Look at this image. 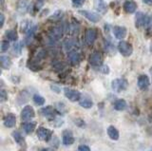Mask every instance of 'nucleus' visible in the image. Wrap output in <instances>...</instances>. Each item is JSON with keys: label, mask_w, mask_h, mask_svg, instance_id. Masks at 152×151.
Returning a JSON list of instances; mask_svg holds the SVG:
<instances>
[{"label": "nucleus", "mask_w": 152, "mask_h": 151, "mask_svg": "<svg viewBox=\"0 0 152 151\" xmlns=\"http://www.w3.org/2000/svg\"><path fill=\"white\" fill-rule=\"evenodd\" d=\"M138 88H139L141 90H146L147 88H149L150 86V80L148 78L146 74H142L138 78Z\"/></svg>", "instance_id": "obj_11"}, {"label": "nucleus", "mask_w": 152, "mask_h": 151, "mask_svg": "<svg viewBox=\"0 0 152 151\" xmlns=\"http://www.w3.org/2000/svg\"><path fill=\"white\" fill-rule=\"evenodd\" d=\"M10 49V42L7 40H3L1 42V51L2 53H5Z\"/></svg>", "instance_id": "obj_34"}, {"label": "nucleus", "mask_w": 152, "mask_h": 151, "mask_svg": "<svg viewBox=\"0 0 152 151\" xmlns=\"http://www.w3.org/2000/svg\"><path fill=\"white\" fill-rule=\"evenodd\" d=\"M64 68H65V64L63 62H60V61L53 64V69H54V70H56V71L64 69Z\"/></svg>", "instance_id": "obj_33"}, {"label": "nucleus", "mask_w": 152, "mask_h": 151, "mask_svg": "<svg viewBox=\"0 0 152 151\" xmlns=\"http://www.w3.org/2000/svg\"><path fill=\"white\" fill-rule=\"evenodd\" d=\"M150 151H152V148H151V149H150Z\"/></svg>", "instance_id": "obj_48"}, {"label": "nucleus", "mask_w": 152, "mask_h": 151, "mask_svg": "<svg viewBox=\"0 0 152 151\" xmlns=\"http://www.w3.org/2000/svg\"><path fill=\"white\" fill-rule=\"evenodd\" d=\"M50 88H51V90H53L55 93H60L61 91V88L58 86H56V85H51Z\"/></svg>", "instance_id": "obj_38"}, {"label": "nucleus", "mask_w": 152, "mask_h": 151, "mask_svg": "<svg viewBox=\"0 0 152 151\" xmlns=\"http://www.w3.org/2000/svg\"><path fill=\"white\" fill-rule=\"evenodd\" d=\"M118 50L123 56L128 57L133 53V48L130 43H128L126 41H120L118 44Z\"/></svg>", "instance_id": "obj_4"}, {"label": "nucleus", "mask_w": 152, "mask_h": 151, "mask_svg": "<svg viewBox=\"0 0 152 151\" xmlns=\"http://www.w3.org/2000/svg\"><path fill=\"white\" fill-rule=\"evenodd\" d=\"M28 6H30V2L28 0H17L16 11L21 15H24L26 12H28Z\"/></svg>", "instance_id": "obj_16"}, {"label": "nucleus", "mask_w": 152, "mask_h": 151, "mask_svg": "<svg viewBox=\"0 0 152 151\" xmlns=\"http://www.w3.org/2000/svg\"><path fill=\"white\" fill-rule=\"evenodd\" d=\"M35 117V112L33 107L31 106H26L21 111V119L24 122H30Z\"/></svg>", "instance_id": "obj_8"}, {"label": "nucleus", "mask_w": 152, "mask_h": 151, "mask_svg": "<svg viewBox=\"0 0 152 151\" xmlns=\"http://www.w3.org/2000/svg\"><path fill=\"white\" fill-rule=\"evenodd\" d=\"M88 63L93 67H100L103 64V56L99 51H94L88 57Z\"/></svg>", "instance_id": "obj_9"}, {"label": "nucleus", "mask_w": 152, "mask_h": 151, "mask_svg": "<svg viewBox=\"0 0 152 151\" xmlns=\"http://www.w3.org/2000/svg\"><path fill=\"white\" fill-rule=\"evenodd\" d=\"M68 57L70 64L72 66H77L81 61V54L75 50L68 53Z\"/></svg>", "instance_id": "obj_18"}, {"label": "nucleus", "mask_w": 152, "mask_h": 151, "mask_svg": "<svg viewBox=\"0 0 152 151\" xmlns=\"http://www.w3.org/2000/svg\"><path fill=\"white\" fill-rule=\"evenodd\" d=\"M79 13L81 15H83L84 17H86L88 21L92 22V23H97L100 20L102 19V16L100 13L95 12H90V11H87V10H81L79 11Z\"/></svg>", "instance_id": "obj_5"}, {"label": "nucleus", "mask_w": 152, "mask_h": 151, "mask_svg": "<svg viewBox=\"0 0 152 151\" xmlns=\"http://www.w3.org/2000/svg\"><path fill=\"white\" fill-rule=\"evenodd\" d=\"M42 1H44V2H45V1H46V0H42Z\"/></svg>", "instance_id": "obj_46"}, {"label": "nucleus", "mask_w": 152, "mask_h": 151, "mask_svg": "<svg viewBox=\"0 0 152 151\" xmlns=\"http://www.w3.org/2000/svg\"><path fill=\"white\" fill-rule=\"evenodd\" d=\"M101 71L103 73H107V74L109 72V69H108L107 66H103V67L101 68Z\"/></svg>", "instance_id": "obj_39"}, {"label": "nucleus", "mask_w": 152, "mask_h": 151, "mask_svg": "<svg viewBox=\"0 0 152 151\" xmlns=\"http://www.w3.org/2000/svg\"><path fill=\"white\" fill-rule=\"evenodd\" d=\"M16 125V117L13 113H9L4 117V125L8 128H12Z\"/></svg>", "instance_id": "obj_15"}, {"label": "nucleus", "mask_w": 152, "mask_h": 151, "mask_svg": "<svg viewBox=\"0 0 152 151\" xmlns=\"http://www.w3.org/2000/svg\"><path fill=\"white\" fill-rule=\"evenodd\" d=\"M36 30H37V26H33L31 30L28 31V32L26 34V36H25V39H24V43H25L26 45L31 44V42L32 41L33 37H34V35H35Z\"/></svg>", "instance_id": "obj_20"}, {"label": "nucleus", "mask_w": 152, "mask_h": 151, "mask_svg": "<svg viewBox=\"0 0 152 151\" xmlns=\"http://www.w3.org/2000/svg\"><path fill=\"white\" fill-rule=\"evenodd\" d=\"M79 105H80V107H82L84 108H87V109H88V108L92 107L93 102L90 100V99H84V100H82L79 103Z\"/></svg>", "instance_id": "obj_29"}, {"label": "nucleus", "mask_w": 152, "mask_h": 151, "mask_svg": "<svg viewBox=\"0 0 152 151\" xmlns=\"http://www.w3.org/2000/svg\"><path fill=\"white\" fill-rule=\"evenodd\" d=\"M74 141H75V139H74V137L70 131L66 130L63 133V144L65 145L72 144H74Z\"/></svg>", "instance_id": "obj_21"}, {"label": "nucleus", "mask_w": 152, "mask_h": 151, "mask_svg": "<svg viewBox=\"0 0 152 151\" xmlns=\"http://www.w3.org/2000/svg\"><path fill=\"white\" fill-rule=\"evenodd\" d=\"M0 99H1V102H5L8 100V94L5 89H1V92H0Z\"/></svg>", "instance_id": "obj_36"}, {"label": "nucleus", "mask_w": 152, "mask_h": 151, "mask_svg": "<svg viewBox=\"0 0 152 151\" xmlns=\"http://www.w3.org/2000/svg\"><path fill=\"white\" fill-rule=\"evenodd\" d=\"M152 25V16L147 15V13H144L142 12H139L136 13L135 15V27L138 29H148V28Z\"/></svg>", "instance_id": "obj_1"}, {"label": "nucleus", "mask_w": 152, "mask_h": 151, "mask_svg": "<svg viewBox=\"0 0 152 151\" xmlns=\"http://www.w3.org/2000/svg\"><path fill=\"white\" fill-rule=\"evenodd\" d=\"M123 8L126 13H134L137 9V4L136 2L132 1V0H126L124 3Z\"/></svg>", "instance_id": "obj_19"}, {"label": "nucleus", "mask_w": 152, "mask_h": 151, "mask_svg": "<svg viewBox=\"0 0 152 151\" xmlns=\"http://www.w3.org/2000/svg\"><path fill=\"white\" fill-rule=\"evenodd\" d=\"M113 34L114 36L116 37L117 39H124L127 34V30L126 27H123V26H114L113 29Z\"/></svg>", "instance_id": "obj_14"}, {"label": "nucleus", "mask_w": 152, "mask_h": 151, "mask_svg": "<svg viewBox=\"0 0 152 151\" xmlns=\"http://www.w3.org/2000/svg\"><path fill=\"white\" fill-rule=\"evenodd\" d=\"M32 21L28 20V19H25L21 21L20 23V31L23 32V34H27L28 30H31L32 28Z\"/></svg>", "instance_id": "obj_23"}, {"label": "nucleus", "mask_w": 152, "mask_h": 151, "mask_svg": "<svg viewBox=\"0 0 152 151\" xmlns=\"http://www.w3.org/2000/svg\"><path fill=\"white\" fill-rule=\"evenodd\" d=\"M114 108L118 111H123L126 108V102L124 99H118V100L114 103Z\"/></svg>", "instance_id": "obj_26"}, {"label": "nucleus", "mask_w": 152, "mask_h": 151, "mask_svg": "<svg viewBox=\"0 0 152 151\" xmlns=\"http://www.w3.org/2000/svg\"><path fill=\"white\" fill-rule=\"evenodd\" d=\"M41 151H55V150L52 149V148H44V149H42Z\"/></svg>", "instance_id": "obj_42"}, {"label": "nucleus", "mask_w": 152, "mask_h": 151, "mask_svg": "<svg viewBox=\"0 0 152 151\" xmlns=\"http://www.w3.org/2000/svg\"><path fill=\"white\" fill-rule=\"evenodd\" d=\"M93 6L96 12L100 13V15H104L107 12V5L104 2V0H94Z\"/></svg>", "instance_id": "obj_12"}, {"label": "nucleus", "mask_w": 152, "mask_h": 151, "mask_svg": "<svg viewBox=\"0 0 152 151\" xmlns=\"http://www.w3.org/2000/svg\"><path fill=\"white\" fill-rule=\"evenodd\" d=\"M40 114L44 117H47L48 119H50V121H52L55 118V109L52 107L50 106H48V107H42L40 109Z\"/></svg>", "instance_id": "obj_13"}, {"label": "nucleus", "mask_w": 152, "mask_h": 151, "mask_svg": "<svg viewBox=\"0 0 152 151\" xmlns=\"http://www.w3.org/2000/svg\"><path fill=\"white\" fill-rule=\"evenodd\" d=\"M4 22H5V16L3 13H0V27H3L4 25Z\"/></svg>", "instance_id": "obj_40"}, {"label": "nucleus", "mask_w": 152, "mask_h": 151, "mask_svg": "<svg viewBox=\"0 0 152 151\" xmlns=\"http://www.w3.org/2000/svg\"><path fill=\"white\" fill-rule=\"evenodd\" d=\"M85 1H86V0H71V2H72V6L74 8L82 7L85 4Z\"/></svg>", "instance_id": "obj_35"}, {"label": "nucleus", "mask_w": 152, "mask_h": 151, "mask_svg": "<svg viewBox=\"0 0 152 151\" xmlns=\"http://www.w3.org/2000/svg\"><path fill=\"white\" fill-rule=\"evenodd\" d=\"M35 127H36L35 122H26L25 124H23V129L27 134H30L34 131Z\"/></svg>", "instance_id": "obj_25"}, {"label": "nucleus", "mask_w": 152, "mask_h": 151, "mask_svg": "<svg viewBox=\"0 0 152 151\" xmlns=\"http://www.w3.org/2000/svg\"><path fill=\"white\" fill-rule=\"evenodd\" d=\"M111 88L115 92L121 93L123 91L126 90V88H128V82H127V80L124 78L114 79L111 82Z\"/></svg>", "instance_id": "obj_3"}, {"label": "nucleus", "mask_w": 152, "mask_h": 151, "mask_svg": "<svg viewBox=\"0 0 152 151\" xmlns=\"http://www.w3.org/2000/svg\"><path fill=\"white\" fill-rule=\"evenodd\" d=\"M33 102H34L35 105L37 106H43L45 104L46 100L44 97H42L39 94H34V95H33Z\"/></svg>", "instance_id": "obj_30"}, {"label": "nucleus", "mask_w": 152, "mask_h": 151, "mask_svg": "<svg viewBox=\"0 0 152 151\" xmlns=\"http://www.w3.org/2000/svg\"><path fill=\"white\" fill-rule=\"evenodd\" d=\"M6 37L10 40V41H17L18 39V34H17V32L15 30H9L6 31Z\"/></svg>", "instance_id": "obj_27"}, {"label": "nucleus", "mask_w": 152, "mask_h": 151, "mask_svg": "<svg viewBox=\"0 0 152 151\" xmlns=\"http://www.w3.org/2000/svg\"><path fill=\"white\" fill-rule=\"evenodd\" d=\"M150 72H151V74H152V69H150Z\"/></svg>", "instance_id": "obj_45"}, {"label": "nucleus", "mask_w": 152, "mask_h": 151, "mask_svg": "<svg viewBox=\"0 0 152 151\" xmlns=\"http://www.w3.org/2000/svg\"><path fill=\"white\" fill-rule=\"evenodd\" d=\"M64 27L63 25H57L52 27L49 31V38L52 42H56L62 38V36L64 34Z\"/></svg>", "instance_id": "obj_2"}, {"label": "nucleus", "mask_w": 152, "mask_h": 151, "mask_svg": "<svg viewBox=\"0 0 152 151\" xmlns=\"http://www.w3.org/2000/svg\"><path fill=\"white\" fill-rule=\"evenodd\" d=\"M78 151H90V148L86 144H81L78 147Z\"/></svg>", "instance_id": "obj_37"}, {"label": "nucleus", "mask_w": 152, "mask_h": 151, "mask_svg": "<svg viewBox=\"0 0 152 151\" xmlns=\"http://www.w3.org/2000/svg\"><path fill=\"white\" fill-rule=\"evenodd\" d=\"M64 93H65V96L68 98L70 102H78L79 100H81V96H82L78 90L68 88H66L64 89Z\"/></svg>", "instance_id": "obj_10"}, {"label": "nucleus", "mask_w": 152, "mask_h": 151, "mask_svg": "<svg viewBox=\"0 0 152 151\" xmlns=\"http://www.w3.org/2000/svg\"><path fill=\"white\" fill-rule=\"evenodd\" d=\"M0 63H1V68L3 69H9L12 66V60L8 55H2L0 58Z\"/></svg>", "instance_id": "obj_24"}, {"label": "nucleus", "mask_w": 152, "mask_h": 151, "mask_svg": "<svg viewBox=\"0 0 152 151\" xmlns=\"http://www.w3.org/2000/svg\"><path fill=\"white\" fill-rule=\"evenodd\" d=\"M36 134H37V137L41 141L49 142L51 139L52 134H53V131L49 129V128H46V127L40 126V127H38V128H37Z\"/></svg>", "instance_id": "obj_6"}, {"label": "nucleus", "mask_w": 152, "mask_h": 151, "mask_svg": "<svg viewBox=\"0 0 152 151\" xmlns=\"http://www.w3.org/2000/svg\"><path fill=\"white\" fill-rule=\"evenodd\" d=\"M20 151H26V150H20Z\"/></svg>", "instance_id": "obj_47"}, {"label": "nucleus", "mask_w": 152, "mask_h": 151, "mask_svg": "<svg viewBox=\"0 0 152 151\" xmlns=\"http://www.w3.org/2000/svg\"><path fill=\"white\" fill-rule=\"evenodd\" d=\"M3 4H4V0H1V6H3Z\"/></svg>", "instance_id": "obj_43"}, {"label": "nucleus", "mask_w": 152, "mask_h": 151, "mask_svg": "<svg viewBox=\"0 0 152 151\" xmlns=\"http://www.w3.org/2000/svg\"><path fill=\"white\" fill-rule=\"evenodd\" d=\"M150 50H151V51H152V46H151V47H150Z\"/></svg>", "instance_id": "obj_44"}, {"label": "nucleus", "mask_w": 152, "mask_h": 151, "mask_svg": "<svg viewBox=\"0 0 152 151\" xmlns=\"http://www.w3.org/2000/svg\"><path fill=\"white\" fill-rule=\"evenodd\" d=\"M77 46H78V43L75 39H66L63 43V49L66 53H70V51L74 50V49Z\"/></svg>", "instance_id": "obj_17"}, {"label": "nucleus", "mask_w": 152, "mask_h": 151, "mask_svg": "<svg viewBox=\"0 0 152 151\" xmlns=\"http://www.w3.org/2000/svg\"><path fill=\"white\" fill-rule=\"evenodd\" d=\"M12 137H13L14 141H15L18 144H23L24 143H25V141H24L22 135H21L20 133H19L18 131H14V132H12Z\"/></svg>", "instance_id": "obj_31"}, {"label": "nucleus", "mask_w": 152, "mask_h": 151, "mask_svg": "<svg viewBox=\"0 0 152 151\" xmlns=\"http://www.w3.org/2000/svg\"><path fill=\"white\" fill-rule=\"evenodd\" d=\"M97 39V30L94 28H88L85 31V41L88 45H92Z\"/></svg>", "instance_id": "obj_7"}, {"label": "nucleus", "mask_w": 152, "mask_h": 151, "mask_svg": "<svg viewBox=\"0 0 152 151\" xmlns=\"http://www.w3.org/2000/svg\"><path fill=\"white\" fill-rule=\"evenodd\" d=\"M142 2L148 6H152V0H142Z\"/></svg>", "instance_id": "obj_41"}, {"label": "nucleus", "mask_w": 152, "mask_h": 151, "mask_svg": "<svg viewBox=\"0 0 152 151\" xmlns=\"http://www.w3.org/2000/svg\"><path fill=\"white\" fill-rule=\"evenodd\" d=\"M22 48H23V44L22 42L20 43H15L13 45V53H15V55H19L21 53V50H22Z\"/></svg>", "instance_id": "obj_32"}, {"label": "nucleus", "mask_w": 152, "mask_h": 151, "mask_svg": "<svg viewBox=\"0 0 152 151\" xmlns=\"http://www.w3.org/2000/svg\"><path fill=\"white\" fill-rule=\"evenodd\" d=\"M107 135L108 137L113 141H117L119 140V137H120V134H119V131L117 130V128L113 125H109L107 127Z\"/></svg>", "instance_id": "obj_22"}, {"label": "nucleus", "mask_w": 152, "mask_h": 151, "mask_svg": "<svg viewBox=\"0 0 152 151\" xmlns=\"http://www.w3.org/2000/svg\"><path fill=\"white\" fill-rule=\"evenodd\" d=\"M64 16V12L63 11H61V10H57L55 11L52 15L49 17V20H52V21H59L62 17Z\"/></svg>", "instance_id": "obj_28"}]
</instances>
